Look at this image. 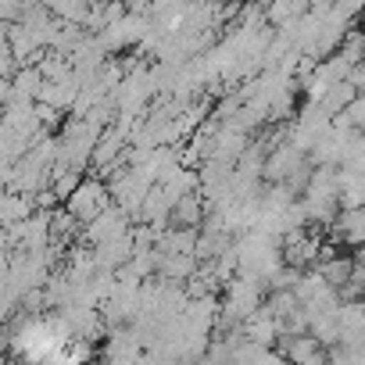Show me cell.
Returning a JSON list of instances; mask_svg holds the SVG:
<instances>
[{
    "instance_id": "1",
    "label": "cell",
    "mask_w": 365,
    "mask_h": 365,
    "mask_svg": "<svg viewBox=\"0 0 365 365\" xmlns=\"http://www.w3.org/2000/svg\"><path fill=\"white\" fill-rule=\"evenodd\" d=\"M65 208H68V215L76 219V222H93L97 215H104L111 205H108V187H104V182H97V179H86L83 182V187L65 201Z\"/></svg>"
},
{
    "instance_id": "3",
    "label": "cell",
    "mask_w": 365,
    "mask_h": 365,
    "mask_svg": "<svg viewBox=\"0 0 365 365\" xmlns=\"http://www.w3.org/2000/svg\"><path fill=\"white\" fill-rule=\"evenodd\" d=\"M333 240L347 247H365V208H344L333 222Z\"/></svg>"
},
{
    "instance_id": "6",
    "label": "cell",
    "mask_w": 365,
    "mask_h": 365,
    "mask_svg": "<svg viewBox=\"0 0 365 365\" xmlns=\"http://www.w3.org/2000/svg\"><path fill=\"white\" fill-rule=\"evenodd\" d=\"M354 265H358V269H365V247H358V251H354Z\"/></svg>"
},
{
    "instance_id": "5",
    "label": "cell",
    "mask_w": 365,
    "mask_h": 365,
    "mask_svg": "<svg viewBox=\"0 0 365 365\" xmlns=\"http://www.w3.org/2000/svg\"><path fill=\"white\" fill-rule=\"evenodd\" d=\"M201 215H205V208H201V197H197V194L175 201V208H172V219H175V222H182V230L201 226Z\"/></svg>"
},
{
    "instance_id": "4",
    "label": "cell",
    "mask_w": 365,
    "mask_h": 365,
    "mask_svg": "<svg viewBox=\"0 0 365 365\" xmlns=\"http://www.w3.org/2000/svg\"><path fill=\"white\" fill-rule=\"evenodd\" d=\"M315 354H322V351H319V340H315L312 333H304V336H287V340H283V358H287L290 365H301V361H308V358H315Z\"/></svg>"
},
{
    "instance_id": "2",
    "label": "cell",
    "mask_w": 365,
    "mask_h": 365,
    "mask_svg": "<svg viewBox=\"0 0 365 365\" xmlns=\"http://www.w3.org/2000/svg\"><path fill=\"white\" fill-rule=\"evenodd\" d=\"M125 226H129L125 212H122V208H108L104 215H97V219L86 226L83 240H90L93 247H101V244H108V240H118V237H125V233H129Z\"/></svg>"
}]
</instances>
